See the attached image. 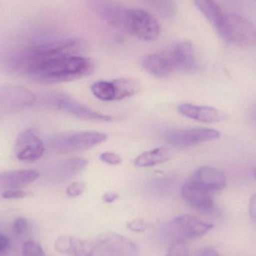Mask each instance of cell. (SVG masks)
<instances>
[{"label": "cell", "mask_w": 256, "mask_h": 256, "mask_svg": "<svg viewBox=\"0 0 256 256\" xmlns=\"http://www.w3.org/2000/svg\"><path fill=\"white\" fill-rule=\"evenodd\" d=\"M84 48V42L75 38L40 44L20 58L18 69L42 84L81 79L94 69L92 60L81 56Z\"/></svg>", "instance_id": "6da1fadb"}, {"label": "cell", "mask_w": 256, "mask_h": 256, "mask_svg": "<svg viewBox=\"0 0 256 256\" xmlns=\"http://www.w3.org/2000/svg\"><path fill=\"white\" fill-rule=\"evenodd\" d=\"M102 12L111 26L136 38L153 42L160 34L159 22L150 14L142 9L110 6L105 8Z\"/></svg>", "instance_id": "7a4b0ae2"}, {"label": "cell", "mask_w": 256, "mask_h": 256, "mask_svg": "<svg viewBox=\"0 0 256 256\" xmlns=\"http://www.w3.org/2000/svg\"><path fill=\"white\" fill-rule=\"evenodd\" d=\"M216 31L224 40L234 46H256V26L240 15L225 13Z\"/></svg>", "instance_id": "3957f363"}, {"label": "cell", "mask_w": 256, "mask_h": 256, "mask_svg": "<svg viewBox=\"0 0 256 256\" xmlns=\"http://www.w3.org/2000/svg\"><path fill=\"white\" fill-rule=\"evenodd\" d=\"M106 134L96 131L62 134L54 137L50 144L60 152H76L88 150L106 141Z\"/></svg>", "instance_id": "277c9868"}, {"label": "cell", "mask_w": 256, "mask_h": 256, "mask_svg": "<svg viewBox=\"0 0 256 256\" xmlns=\"http://www.w3.org/2000/svg\"><path fill=\"white\" fill-rule=\"evenodd\" d=\"M220 132L214 129L204 128L177 130L167 135V142L178 148L190 147L204 142L216 140Z\"/></svg>", "instance_id": "5b68a950"}, {"label": "cell", "mask_w": 256, "mask_h": 256, "mask_svg": "<svg viewBox=\"0 0 256 256\" xmlns=\"http://www.w3.org/2000/svg\"><path fill=\"white\" fill-rule=\"evenodd\" d=\"M15 154L19 160L34 162L42 158L44 144L34 130H26L18 136L15 143Z\"/></svg>", "instance_id": "8992f818"}, {"label": "cell", "mask_w": 256, "mask_h": 256, "mask_svg": "<svg viewBox=\"0 0 256 256\" xmlns=\"http://www.w3.org/2000/svg\"><path fill=\"white\" fill-rule=\"evenodd\" d=\"M52 104L58 110L66 111L78 118L86 121L108 122L112 120L110 116L104 115L90 109L88 106L76 102L67 94H58L52 98Z\"/></svg>", "instance_id": "52a82bcc"}, {"label": "cell", "mask_w": 256, "mask_h": 256, "mask_svg": "<svg viewBox=\"0 0 256 256\" xmlns=\"http://www.w3.org/2000/svg\"><path fill=\"white\" fill-rule=\"evenodd\" d=\"M173 228L178 234L179 238L196 239L206 236L214 226L204 222L192 215L184 214L177 216L173 220Z\"/></svg>", "instance_id": "ba28073f"}, {"label": "cell", "mask_w": 256, "mask_h": 256, "mask_svg": "<svg viewBox=\"0 0 256 256\" xmlns=\"http://www.w3.org/2000/svg\"><path fill=\"white\" fill-rule=\"evenodd\" d=\"M37 100L36 94L22 86H12L2 93L0 102L4 110H20L32 106Z\"/></svg>", "instance_id": "9c48e42d"}, {"label": "cell", "mask_w": 256, "mask_h": 256, "mask_svg": "<svg viewBox=\"0 0 256 256\" xmlns=\"http://www.w3.org/2000/svg\"><path fill=\"white\" fill-rule=\"evenodd\" d=\"M182 195L190 207L198 212H210L214 206L212 192L200 188L190 180L182 186Z\"/></svg>", "instance_id": "30bf717a"}, {"label": "cell", "mask_w": 256, "mask_h": 256, "mask_svg": "<svg viewBox=\"0 0 256 256\" xmlns=\"http://www.w3.org/2000/svg\"><path fill=\"white\" fill-rule=\"evenodd\" d=\"M168 51L176 72L192 74L198 68L190 42H180Z\"/></svg>", "instance_id": "8fae6325"}, {"label": "cell", "mask_w": 256, "mask_h": 256, "mask_svg": "<svg viewBox=\"0 0 256 256\" xmlns=\"http://www.w3.org/2000/svg\"><path fill=\"white\" fill-rule=\"evenodd\" d=\"M189 180L212 194L222 190L226 186L225 174L214 167H200L194 172Z\"/></svg>", "instance_id": "7c38bea8"}, {"label": "cell", "mask_w": 256, "mask_h": 256, "mask_svg": "<svg viewBox=\"0 0 256 256\" xmlns=\"http://www.w3.org/2000/svg\"><path fill=\"white\" fill-rule=\"evenodd\" d=\"M143 68L156 78H164L176 72L168 51L150 54L142 61Z\"/></svg>", "instance_id": "4fadbf2b"}, {"label": "cell", "mask_w": 256, "mask_h": 256, "mask_svg": "<svg viewBox=\"0 0 256 256\" xmlns=\"http://www.w3.org/2000/svg\"><path fill=\"white\" fill-rule=\"evenodd\" d=\"M178 110L186 118L204 123H216L222 121L225 115L212 106L184 104L178 106Z\"/></svg>", "instance_id": "5bb4252c"}, {"label": "cell", "mask_w": 256, "mask_h": 256, "mask_svg": "<svg viewBox=\"0 0 256 256\" xmlns=\"http://www.w3.org/2000/svg\"><path fill=\"white\" fill-rule=\"evenodd\" d=\"M55 248L60 254L70 256H93L94 246L87 240L70 236L58 237Z\"/></svg>", "instance_id": "9a60e30c"}, {"label": "cell", "mask_w": 256, "mask_h": 256, "mask_svg": "<svg viewBox=\"0 0 256 256\" xmlns=\"http://www.w3.org/2000/svg\"><path fill=\"white\" fill-rule=\"evenodd\" d=\"M40 177L37 170H14L0 174V184L9 189H21Z\"/></svg>", "instance_id": "2e32d148"}, {"label": "cell", "mask_w": 256, "mask_h": 256, "mask_svg": "<svg viewBox=\"0 0 256 256\" xmlns=\"http://www.w3.org/2000/svg\"><path fill=\"white\" fill-rule=\"evenodd\" d=\"M170 150L166 148L160 147L143 152L138 155L134 161L135 166L138 167H150L162 164L170 160Z\"/></svg>", "instance_id": "e0dca14e"}, {"label": "cell", "mask_w": 256, "mask_h": 256, "mask_svg": "<svg viewBox=\"0 0 256 256\" xmlns=\"http://www.w3.org/2000/svg\"><path fill=\"white\" fill-rule=\"evenodd\" d=\"M111 81L115 88V100L132 97L138 94L141 90V84L134 78H117Z\"/></svg>", "instance_id": "ac0fdd59"}, {"label": "cell", "mask_w": 256, "mask_h": 256, "mask_svg": "<svg viewBox=\"0 0 256 256\" xmlns=\"http://www.w3.org/2000/svg\"><path fill=\"white\" fill-rule=\"evenodd\" d=\"M194 2L210 24L218 28L225 14L218 2L216 0H194Z\"/></svg>", "instance_id": "d6986e66"}, {"label": "cell", "mask_w": 256, "mask_h": 256, "mask_svg": "<svg viewBox=\"0 0 256 256\" xmlns=\"http://www.w3.org/2000/svg\"><path fill=\"white\" fill-rule=\"evenodd\" d=\"M93 94L104 102L115 100V88L112 81L99 80L94 82L91 87Z\"/></svg>", "instance_id": "ffe728a7"}, {"label": "cell", "mask_w": 256, "mask_h": 256, "mask_svg": "<svg viewBox=\"0 0 256 256\" xmlns=\"http://www.w3.org/2000/svg\"><path fill=\"white\" fill-rule=\"evenodd\" d=\"M88 165V161L82 158L68 160L62 165V173L64 177H72L82 172Z\"/></svg>", "instance_id": "44dd1931"}, {"label": "cell", "mask_w": 256, "mask_h": 256, "mask_svg": "<svg viewBox=\"0 0 256 256\" xmlns=\"http://www.w3.org/2000/svg\"><path fill=\"white\" fill-rule=\"evenodd\" d=\"M166 256H190L185 240L177 238L173 240Z\"/></svg>", "instance_id": "7402d4cb"}, {"label": "cell", "mask_w": 256, "mask_h": 256, "mask_svg": "<svg viewBox=\"0 0 256 256\" xmlns=\"http://www.w3.org/2000/svg\"><path fill=\"white\" fill-rule=\"evenodd\" d=\"M24 256H46L40 243L36 240H28L22 246Z\"/></svg>", "instance_id": "603a6c76"}, {"label": "cell", "mask_w": 256, "mask_h": 256, "mask_svg": "<svg viewBox=\"0 0 256 256\" xmlns=\"http://www.w3.org/2000/svg\"><path fill=\"white\" fill-rule=\"evenodd\" d=\"M150 224L148 222H144L142 220L136 219L130 221L128 222L127 226L131 231L135 232H143L146 231L148 228H150Z\"/></svg>", "instance_id": "cb8c5ba5"}, {"label": "cell", "mask_w": 256, "mask_h": 256, "mask_svg": "<svg viewBox=\"0 0 256 256\" xmlns=\"http://www.w3.org/2000/svg\"><path fill=\"white\" fill-rule=\"evenodd\" d=\"M85 189V184L82 182H74L68 186L66 194L70 197H78L82 195Z\"/></svg>", "instance_id": "d4e9b609"}, {"label": "cell", "mask_w": 256, "mask_h": 256, "mask_svg": "<svg viewBox=\"0 0 256 256\" xmlns=\"http://www.w3.org/2000/svg\"><path fill=\"white\" fill-rule=\"evenodd\" d=\"M30 192L22 189H9L2 192V196L6 200H18L28 196Z\"/></svg>", "instance_id": "484cf974"}, {"label": "cell", "mask_w": 256, "mask_h": 256, "mask_svg": "<svg viewBox=\"0 0 256 256\" xmlns=\"http://www.w3.org/2000/svg\"><path fill=\"white\" fill-rule=\"evenodd\" d=\"M100 160L109 165H118L122 162L121 156L114 152H104L100 155Z\"/></svg>", "instance_id": "4316f807"}, {"label": "cell", "mask_w": 256, "mask_h": 256, "mask_svg": "<svg viewBox=\"0 0 256 256\" xmlns=\"http://www.w3.org/2000/svg\"><path fill=\"white\" fill-rule=\"evenodd\" d=\"M28 220L24 218H16L12 224V230L14 232L18 234H24L28 230Z\"/></svg>", "instance_id": "83f0119b"}, {"label": "cell", "mask_w": 256, "mask_h": 256, "mask_svg": "<svg viewBox=\"0 0 256 256\" xmlns=\"http://www.w3.org/2000/svg\"><path fill=\"white\" fill-rule=\"evenodd\" d=\"M10 240L6 234L0 232V254H4L10 248Z\"/></svg>", "instance_id": "f1b7e54d"}, {"label": "cell", "mask_w": 256, "mask_h": 256, "mask_svg": "<svg viewBox=\"0 0 256 256\" xmlns=\"http://www.w3.org/2000/svg\"><path fill=\"white\" fill-rule=\"evenodd\" d=\"M198 256H222L214 248L207 246L202 248L198 252Z\"/></svg>", "instance_id": "f546056e"}, {"label": "cell", "mask_w": 256, "mask_h": 256, "mask_svg": "<svg viewBox=\"0 0 256 256\" xmlns=\"http://www.w3.org/2000/svg\"><path fill=\"white\" fill-rule=\"evenodd\" d=\"M249 212L251 218L256 220V194H254L250 200Z\"/></svg>", "instance_id": "4dcf8cb0"}, {"label": "cell", "mask_w": 256, "mask_h": 256, "mask_svg": "<svg viewBox=\"0 0 256 256\" xmlns=\"http://www.w3.org/2000/svg\"><path fill=\"white\" fill-rule=\"evenodd\" d=\"M118 195L116 192H108L103 196V200L106 203H112L118 200Z\"/></svg>", "instance_id": "1f68e13d"}, {"label": "cell", "mask_w": 256, "mask_h": 256, "mask_svg": "<svg viewBox=\"0 0 256 256\" xmlns=\"http://www.w3.org/2000/svg\"><path fill=\"white\" fill-rule=\"evenodd\" d=\"M254 120H255V121L256 122V106L255 109H254Z\"/></svg>", "instance_id": "d6a6232c"}, {"label": "cell", "mask_w": 256, "mask_h": 256, "mask_svg": "<svg viewBox=\"0 0 256 256\" xmlns=\"http://www.w3.org/2000/svg\"><path fill=\"white\" fill-rule=\"evenodd\" d=\"M254 177H255V178L256 179V168H255V170H254Z\"/></svg>", "instance_id": "836d02e7"}]
</instances>
